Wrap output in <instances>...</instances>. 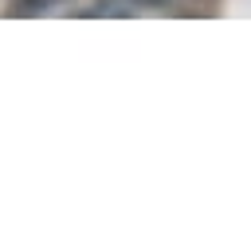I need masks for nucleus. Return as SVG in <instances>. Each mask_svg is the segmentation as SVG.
Instances as JSON below:
<instances>
[{
    "mask_svg": "<svg viewBox=\"0 0 251 251\" xmlns=\"http://www.w3.org/2000/svg\"><path fill=\"white\" fill-rule=\"evenodd\" d=\"M51 4L59 0H16V16H35V12H47Z\"/></svg>",
    "mask_w": 251,
    "mask_h": 251,
    "instance_id": "nucleus-1",
    "label": "nucleus"
}]
</instances>
